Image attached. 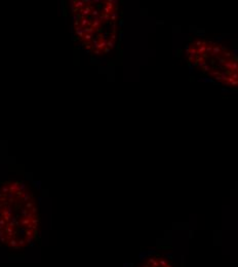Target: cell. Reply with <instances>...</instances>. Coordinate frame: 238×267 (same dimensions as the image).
<instances>
[{
  "instance_id": "obj_1",
  "label": "cell",
  "mask_w": 238,
  "mask_h": 267,
  "mask_svg": "<svg viewBox=\"0 0 238 267\" xmlns=\"http://www.w3.org/2000/svg\"><path fill=\"white\" fill-rule=\"evenodd\" d=\"M39 212L24 182L7 181L0 186V244L22 250L38 235Z\"/></svg>"
},
{
  "instance_id": "obj_2",
  "label": "cell",
  "mask_w": 238,
  "mask_h": 267,
  "mask_svg": "<svg viewBox=\"0 0 238 267\" xmlns=\"http://www.w3.org/2000/svg\"><path fill=\"white\" fill-rule=\"evenodd\" d=\"M187 58L207 76L226 86L238 88V56L227 46L197 38L188 45Z\"/></svg>"
},
{
  "instance_id": "obj_3",
  "label": "cell",
  "mask_w": 238,
  "mask_h": 267,
  "mask_svg": "<svg viewBox=\"0 0 238 267\" xmlns=\"http://www.w3.org/2000/svg\"><path fill=\"white\" fill-rule=\"evenodd\" d=\"M138 267H173V265L166 257L154 255L146 258Z\"/></svg>"
}]
</instances>
